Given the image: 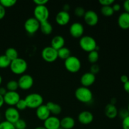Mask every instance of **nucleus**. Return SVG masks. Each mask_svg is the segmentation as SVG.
Masks as SVG:
<instances>
[{"label":"nucleus","mask_w":129,"mask_h":129,"mask_svg":"<svg viewBox=\"0 0 129 129\" xmlns=\"http://www.w3.org/2000/svg\"><path fill=\"white\" fill-rule=\"evenodd\" d=\"M71 52L70 49H68V47H63L61 49L57 50L58 57L64 60L71 55Z\"/></svg>","instance_id":"nucleus-25"},{"label":"nucleus","mask_w":129,"mask_h":129,"mask_svg":"<svg viewBox=\"0 0 129 129\" xmlns=\"http://www.w3.org/2000/svg\"><path fill=\"white\" fill-rule=\"evenodd\" d=\"M40 29L45 35H50L53 30L52 25L48 21L40 23Z\"/></svg>","instance_id":"nucleus-24"},{"label":"nucleus","mask_w":129,"mask_h":129,"mask_svg":"<svg viewBox=\"0 0 129 129\" xmlns=\"http://www.w3.org/2000/svg\"><path fill=\"white\" fill-rule=\"evenodd\" d=\"M15 106H16V108L18 111L24 110L27 108V105H26L25 99H21V98H20V100L17 102Z\"/></svg>","instance_id":"nucleus-33"},{"label":"nucleus","mask_w":129,"mask_h":129,"mask_svg":"<svg viewBox=\"0 0 129 129\" xmlns=\"http://www.w3.org/2000/svg\"><path fill=\"white\" fill-rule=\"evenodd\" d=\"M84 28L82 23L79 22H74L70 26L69 32L71 36L74 38H81L83 36Z\"/></svg>","instance_id":"nucleus-11"},{"label":"nucleus","mask_w":129,"mask_h":129,"mask_svg":"<svg viewBox=\"0 0 129 129\" xmlns=\"http://www.w3.org/2000/svg\"><path fill=\"white\" fill-rule=\"evenodd\" d=\"M5 117L6 121L14 124L20 118V112L15 107H10L5 110Z\"/></svg>","instance_id":"nucleus-10"},{"label":"nucleus","mask_w":129,"mask_h":129,"mask_svg":"<svg viewBox=\"0 0 129 129\" xmlns=\"http://www.w3.org/2000/svg\"><path fill=\"white\" fill-rule=\"evenodd\" d=\"M64 66L67 70L72 73H78L81 68L80 59L74 55H71L64 60Z\"/></svg>","instance_id":"nucleus-5"},{"label":"nucleus","mask_w":129,"mask_h":129,"mask_svg":"<svg viewBox=\"0 0 129 129\" xmlns=\"http://www.w3.org/2000/svg\"><path fill=\"white\" fill-rule=\"evenodd\" d=\"M11 72L15 74H23L28 68V64L23 58L18 57L11 60L10 66Z\"/></svg>","instance_id":"nucleus-3"},{"label":"nucleus","mask_w":129,"mask_h":129,"mask_svg":"<svg viewBox=\"0 0 129 129\" xmlns=\"http://www.w3.org/2000/svg\"><path fill=\"white\" fill-rule=\"evenodd\" d=\"M18 88V83L16 80H10L6 84V89L8 91H16Z\"/></svg>","instance_id":"nucleus-29"},{"label":"nucleus","mask_w":129,"mask_h":129,"mask_svg":"<svg viewBox=\"0 0 129 129\" xmlns=\"http://www.w3.org/2000/svg\"><path fill=\"white\" fill-rule=\"evenodd\" d=\"M0 129H16L14 124L7 122V121H3L0 122Z\"/></svg>","instance_id":"nucleus-34"},{"label":"nucleus","mask_w":129,"mask_h":129,"mask_svg":"<svg viewBox=\"0 0 129 129\" xmlns=\"http://www.w3.org/2000/svg\"><path fill=\"white\" fill-rule=\"evenodd\" d=\"M94 119L93 113L89 111H82L79 113L78 116V120L81 124L88 125L90 124Z\"/></svg>","instance_id":"nucleus-15"},{"label":"nucleus","mask_w":129,"mask_h":129,"mask_svg":"<svg viewBox=\"0 0 129 129\" xmlns=\"http://www.w3.org/2000/svg\"><path fill=\"white\" fill-rule=\"evenodd\" d=\"M16 3V0H0V4L5 8L12 7Z\"/></svg>","instance_id":"nucleus-31"},{"label":"nucleus","mask_w":129,"mask_h":129,"mask_svg":"<svg viewBox=\"0 0 129 129\" xmlns=\"http://www.w3.org/2000/svg\"><path fill=\"white\" fill-rule=\"evenodd\" d=\"M112 8H113V11H114V12H115V11H118L120 10L121 9V5H120L119 3H113V5H112Z\"/></svg>","instance_id":"nucleus-42"},{"label":"nucleus","mask_w":129,"mask_h":129,"mask_svg":"<svg viewBox=\"0 0 129 129\" xmlns=\"http://www.w3.org/2000/svg\"><path fill=\"white\" fill-rule=\"evenodd\" d=\"M6 15V10L2 5L0 4V20L3 18Z\"/></svg>","instance_id":"nucleus-40"},{"label":"nucleus","mask_w":129,"mask_h":129,"mask_svg":"<svg viewBox=\"0 0 129 129\" xmlns=\"http://www.w3.org/2000/svg\"><path fill=\"white\" fill-rule=\"evenodd\" d=\"M46 106L49 110L50 111V114L52 113L54 115H58L61 113L62 108L57 103H55L52 102H49L47 103Z\"/></svg>","instance_id":"nucleus-23"},{"label":"nucleus","mask_w":129,"mask_h":129,"mask_svg":"<svg viewBox=\"0 0 129 129\" xmlns=\"http://www.w3.org/2000/svg\"><path fill=\"white\" fill-rule=\"evenodd\" d=\"M48 2V0H34V3L36 5H45Z\"/></svg>","instance_id":"nucleus-41"},{"label":"nucleus","mask_w":129,"mask_h":129,"mask_svg":"<svg viewBox=\"0 0 129 129\" xmlns=\"http://www.w3.org/2000/svg\"><path fill=\"white\" fill-rule=\"evenodd\" d=\"M79 46L84 51L90 52L93 50L98 51V46L95 39L89 35H83L80 38L79 42Z\"/></svg>","instance_id":"nucleus-1"},{"label":"nucleus","mask_w":129,"mask_h":129,"mask_svg":"<svg viewBox=\"0 0 129 129\" xmlns=\"http://www.w3.org/2000/svg\"><path fill=\"white\" fill-rule=\"evenodd\" d=\"M118 109L114 105L108 103L107 105L104 110L105 115L106 117H108V118L113 119V118H116L118 116Z\"/></svg>","instance_id":"nucleus-19"},{"label":"nucleus","mask_w":129,"mask_h":129,"mask_svg":"<svg viewBox=\"0 0 129 129\" xmlns=\"http://www.w3.org/2000/svg\"><path fill=\"white\" fill-rule=\"evenodd\" d=\"M118 115H119V117L121 118H122V120L126 117H128L129 113L127 108H122V109L120 110L118 112Z\"/></svg>","instance_id":"nucleus-36"},{"label":"nucleus","mask_w":129,"mask_h":129,"mask_svg":"<svg viewBox=\"0 0 129 129\" xmlns=\"http://www.w3.org/2000/svg\"><path fill=\"white\" fill-rule=\"evenodd\" d=\"M75 96L80 102L89 103L93 100V93L89 88L80 86L75 91Z\"/></svg>","instance_id":"nucleus-2"},{"label":"nucleus","mask_w":129,"mask_h":129,"mask_svg":"<svg viewBox=\"0 0 129 129\" xmlns=\"http://www.w3.org/2000/svg\"><path fill=\"white\" fill-rule=\"evenodd\" d=\"M5 55L10 59V60H13L18 57V52L17 50L13 47H9L5 51Z\"/></svg>","instance_id":"nucleus-26"},{"label":"nucleus","mask_w":129,"mask_h":129,"mask_svg":"<svg viewBox=\"0 0 129 129\" xmlns=\"http://www.w3.org/2000/svg\"><path fill=\"white\" fill-rule=\"evenodd\" d=\"M14 126L16 129H26V122L21 118L14 123Z\"/></svg>","instance_id":"nucleus-32"},{"label":"nucleus","mask_w":129,"mask_h":129,"mask_svg":"<svg viewBox=\"0 0 129 129\" xmlns=\"http://www.w3.org/2000/svg\"><path fill=\"white\" fill-rule=\"evenodd\" d=\"M2 81H3V78L2 77H1V76L0 75V85H1V83H2Z\"/></svg>","instance_id":"nucleus-50"},{"label":"nucleus","mask_w":129,"mask_h":129,"mask_svg":"<svg viewBox=\"0 0 129 129\" xmlns=\"http://www.w3.org/2000/svg\"><path fill=\"white\" fill-rule=\"evenodd\" d=\"M34 18L40 23L48 21L49 10L45 5H36L34 10Z\"/></svg>","instance_id":"nucleus-6"},{"label":"nucleus","mask_w":129,"mask_h":129,"mask_svg":"<svg viewBox=\"0 0 129 129\" xmlns=\"http://www.w3.org/2000/svg\"><path fill=\"white\" fill-rule=\"evenodd\" d=\"M4 103H5V102H4L3 96L0 94V108H1V107H3V105H4Z\"/></svg>","instance_id":"nucleus-48"},{"label":"nucleus","mask_w":129,"mask_h":129,"mask_svg":"<svg viewBox=\"0 0 129 129\" xmlns=\"http://www.w3.org/2000/svg\"><path fill=\"white\" fill-rule=\"evenodd\" d=\"M25 100L26 103V105H27V108H31V109L36 108L37 109L38 107L43 105L44 98L41 94L34 93L28 94L25 97Z\"/></svg>","instance_id":"nucleus-4"},{"label":"nucleus","mask_w":129,"mask_h":129,"mask_svg":"<svg viewBox=\"0 0 129 129\" xmlns=\"http://www.w3.org/2000/svg\"><path fill=\"white\" fill-rule=\"evenodd\" d=\"M100 68L98 64H93L90 68V73L95 75L96 74L98 73V72L100 71Z\"/></svg>","instance_id":"nucleus-37"},{"label":"nucleus","mask_w":129,"mask_h":129,"mask_svg":"<svg viewBox=\"0 0 129 129\" xmlns=\"http://www.w3.org/2000/svg\"><path fill=\"white\" fill-rule=\"evenodd\" d=\"M36 116L39 120L44 121L50 116V112L46 105H42L36 109Z\"/></svg>","instance_id":"nucleus-18"},{"label":"nucleus","mask_w":129,"mask_h":129,"mask_svg":"<svg viewBox=\"0 0 129 129\" xmlns=\"http://www.w3.org/2000/svg\"><path fill=\"white\" fill-rule=\"evenodd\" d=\"M85 13V9L84 8L81 7V6H78L74 10V14L78 17H83V16H84Z\"/></svg>","instance_id":"nucleus-35"},{"label":"nucleus","mask_w":129,"mask_h":129,"mask_svg":"<svg viewBox=\"0 0 129 129\" xmlns=\"http://www.w3.org/2000/svg\"><path fill=\"white\" fill-rule=\"evenodd\" d=\"M41 55L42 59L47 62H53L58 58L57 50L51 46L44 47L42 50Z\"/></svg>","instance_id":"nucleus-7"},{"label":"nucleus","mask_w":129,"mask_h":129,"mask_svg":"<svg viewBox=\"0 0 129 129\" xmlns=\"http://www.w3.org/2000/svg\"><path fill=\"white\" fill-rule=\"evenodd\" d=\"M24 28L28 34L33 35L40 29V22L34 17H30L25 21Z\"/></svg>","instance_id":"nucleus-8"},{"label":"nucleus","mask_w":129,"mask_h":129,"mask_svg":"<svg viewBox=\"0 0 129 129\" xmlns=\"http://www.w3.org/2000/svg\"><path fill=\"white\" fill-rule=\"evenodd\" d=\"M99 3L103 6H112L115 3L114 0H99Z\"/></svg>","instance_id":"nucleus-38"},{"label":"nucleus","mask_w":129,"mask_h":129,"mask_svg":"<svg viewBox=\"0 0 129 129\" xmlns=\"http://www.w3.org/2000/svg\"><path fill=\"white\" fill-rule=\"evenodd\" d=\"M128 80H129L128 77L127 76V75H125V74H124V75L121 76L120 81H121V82H122V83H123V84H125V83H127V82L128 81Z\"/></svg>","instance_id":"nucleus-44"},{"label":"nucleus","mask_w":129,"mask_h":129,"mask_svg":"<svg viewBox=\"0 0 129 129\" xmlns=\"http://www.w3.org/2000/svg\"><path fill=\"white\" fill-rule=\"evenodd\" d=\"M5 103L8 105L14 106L16 105L17 102L20 100V94L17 91H8L3 96Z\"/></svg>","instance_id":"nucleus-13"},{"label":"nucleus","mask_w":129,"mask_h":129,"mask_svg":"<svg viewBox=\"0 0 129 129\" xmlns=\"http://www.w3.org/2000/svg\"><path fill=\"white\" fill-rule=\"evenodd\" d=\"M8 90L6 89V88H4V87H0V94L3 96L5 95L6 93H7Z\"/></svg>","instance_id":"nucleus-45"},{"label":"nucleus","mask_w":129,"mask_h":129,"mask_svg":"<svg viewBox=\"0 0 129 129\" xmlns=\"http://www.w3.org/2000/svg\"><path fill=\"white\" fill-rule=\"evenodd\" d=\"M58 129H64V128H62V127H59V128H58Z\"/></svg>","instance_id":"nucleus-52"},{"label":"nucleus","mask_w":129,"mask_h":129,"mask_svg":"<svg viewBox=\"0 0 129 129\" xmlns=\"http://www.w3.org/2000/svg\"><path fill=\"white\" fill-rule=\"evenodd\" d=\"M123 8H124L125 12L129 13V0H125L123 4Z\"/></svg>","instance_id":"nucleus-43"},{"label":"nucleus","mask_w":129,"mask_h":129,"mask_svg":"<svg viewBox=\"0 0 129 129\" xmlns=\"http://www.w3.org/2000/svg\"><path fill=\"white\" fill-rule=\"evenodd\" d=\"M71 19L70 14L68 11H65L64 10L60 11L57 13L55 16V20L58 25L60 26H64L67 25Z\"/></svg>","instance_id":"nucleus-16"},{"label":"nucleus","mask_w":129,"mask_h":129,"mask_svg":"<svg viewBox=\"0 0 129 129\" xmlns=\"http://www.w3.org/2000/svg\"><path fill=\"white\" fill-rule=\"evenodd\" d=\"M118 25L121 28H129V13L127 12H123L119 15L118 18Z\"/></svg>","instance_id":"nucleus-20"},{"label":"nucleus","mask_w":129,"mask_h":129,"mask_svg":"<svg viewBox=\"0 0 129 129\" xmlns=\"http://www.w3.org/2000/svg\"><path fill=\"white\" fill-rule=\"evenodd\" d=\"M99 53L96 50H93L88 53V60L91 64H96L99 59Z\"/></svg>","instance_id":"nucleus-27"},{"label":"nucleus","mask_w":129,"mask_h":129,"mask_svg":"<svg viewBox=\"0 0 129 129\" xmlns=\"http://www.w3.org/2000/svg\"><path fill=\"white\" fill-rule=\"evenodd\" d=\"M123 89L127 93H129V80L127 83H125V84H123Z\"/></svg>","instance_id":"nucleus-46"},{"label":"nucleus","mask_w":129,"mask_h":129,"mask_svg":"<svg viewBox=\"0 0 129 129\" xmlns=\"http://www.w3.org/2000/svg\"><path fill=\"white\" fill-rule=\"evenodd\" d=\"M101 13L103 16L109 17L113 15L114 11H113L112 6H103L101 8Z\"/></svg>","instance_id":"nucleus-28"},{"label":"nucleus","mask_w":129,"mask_h":129,"mask_svg":"<svg viewBox=\"0 0 129 129\" xmlns=\"http://www.w3.org/2000/svg\"><path fill=\"white\" fill-rule=\"evenodd\" d=\"M44 127L46 129H58L60 127V120L56 116H50L44 121Z\"/></svg>","instance_id":"nucleus-14"},{"label":"nucleus","mask_w":129,"mask_h":129,"mask_svg":"<svg viewBox=\"0 0 129 129\" xmlns=\"http://www.w3.org/2000/svg\"><path fill=\"white\" fill-rule=\"evenodd\" d=\"M96 81V76L94 74H92L90 72H88L81 76V83L83 86L89 88L93 85Z\"/></svg>","instance_id":"nucleus-17"},{"label":"nucleus","mask_w":129,"mask_h":129,"mask_svg":"<svg viewBox=\"0 0 129 129\" xmlns=\"http://www.w3.org/2000/svg\"><path fill=\"white\" fill-rule=\"evenodd\" d=\"M65 45V39L62 35H55L52 39L51 45L54 49L58 50L59 49H61L62 47H64Z\"/></svg>","instance_id":"nucleus-21"},{"label":"nucleus","mask_w":129,"mask_h":129,"mask_svg":"<svg viewBox=\"0 0 129 129\" xmlns=\"http://www.w3.org/2000/svg\"><path fill=\"white\" fill-rule=\"evenodd\" d=\"M35 129H46L44 126H39V127H36Z\"/></svg>","instance_id":"nucleus-49"},{"label":"nucleus","mask_w":129,"mask_h":129,"mask_svg":"<svg viewBox=\"0 0 129 129\" xmlns=\"http://www.w3.org/2000/svg\"><path fill=\"white\" fill-rule=\"evenodd\" d=\"M69 9H70V6H69V5H68V4H66V5H64V6H63V10L64 11H68L69 10Z\"/></svg>","instance_id":"nucleus-47"},{"label":"nucleus","mask_w":129,"mask_h":129,"mask_svg":"<svg viewBox=\"0 0 129 129\" xmlns=\"http://www.w3.org/2000/svg\"><path fill=\"white\" fill-rule=\"evenodd\" d=\"M127 110H128V113H129V103H128V107H127Z\"/></svg>","instance_id":"nucleus-51"},{"label":"nucleus","mask_w":129,"mask_h":129,"mask_svg":"<svg viewBox=\"0 0 129 129\" xmlns=\"http://www.w3.org/2000/svg\"><path fill=\"white\" fill-rule=\"evenodd\" d=\"M19 88L23 90H27L33 86L34 80L33 77L30 74H22L17 81Z\"/></svg>","instance_id":"nucleus-9"},{"label":"nucleus","mask_w":129,"mask_h":129,"mask_svg":"<svg viewBox=\"0 0 129 129\" xmlns=\"http://www.w3.org/2000/svg\"><path fill=\"white\" fill-rule=\"evenodd\" d=\"M11 60L4 54L0 55V68L5 69L10 67Z\"/></svg>","instance_id":"nucleus-30"},{"label":"nucleus","mask_w":129,"mask_h":129,"mask_svg":"<svg viewBox=\"0 0 129 129\" xmlns=\"http://www.w3.org/2000/svg\"><path fill=\"white\" fill-rule=\"evenodd\" d=\"M83 17H84V20L86 23L91 26H95L98 23V20H99L98 14L95 11L91 10L86 11Z\"/></svg>","instance_id":"nucleus-12"},{"label":"nucleus","mask_w":129,"mask_h":129,"mask_svg":"<svg viewBox=\"0 0 129 129\" xmlns=\"http://www.w3.org/2000/svg\"><path fill=\"white\" fill-rule=\"evenodd\" d=\"M75 120L69 116L64 117L60 120V127L64 129H72L75 126Z\"/></svg>","instance_id":"nucleus-22"},{"label":"nucleus","mask_w":129,"mask_h":129,"mask_svg":"<svg viewBox=\"0 0 129 129\" xmlns=\"http://www.w3.org/2000/svg\"><path fill=\"white\" fill-rule=\"evenodd\" d=\"M122 126L123 129H129V116L122 120Z\"/></svg>","instance_id":"nucleus-39"}]
</instances>
